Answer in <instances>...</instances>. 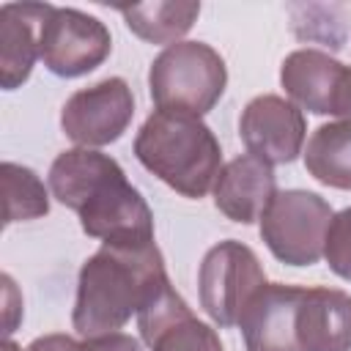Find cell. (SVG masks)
<instances>
[{
    "label": "cell",
    "mask_w": 351,
    "mask_h": 351,
    "mask_svg": "<svg viewBox=\"0 0 351 351\" xmlns=\"http://www.w3.org/2000/svg\"><path fill=\"white\" fill-rule=\"evenodd\" d=\"M52 197L77 211L85 236L112 247L154 244V214L123 167L96 148H69L47 173Z\"/></svg>",
    "instance_id": "6da1fadb"
},
{
    "label": "cell",
    "mask_w": 351,
    "mask_h": 351,
    "mask_svg": "<svg viewBox=\"0 0 351 351\" xmlns=\"http://www.w3.org/2000/svg\"><path fill=\"white\" fill-rule=\"evenodd\" d=\"M236 326L247 351H351V293L266 282Z\"/></svg>",
    "instance_id": "7a4b0ae2"
},
{
    "label": "cell",
    "mask_w": 351,
    "mask_h": 351,
    "mask_svg": "<svg viewBox=\"0 0 351 351\" xmlns=\"http://www.w3.org/2000/svg\"><path fill=\"white\" fill-rule=\"evenodd\" d=\"M167 282L170 277L156 241L148 247L101 244L80 269L71 326L82 337L118 332Z\"/></svg>",
    "instance_id": "3957f363"
},
{
    "label": "cell",
    "mask_w": 351,
    "mask_h": 351,
    "mask_svg": "<svg viewBox=\"0 0 351 351\" xmlns=\"http://www.w3.org/2000/svg\"><path fill=\"white\" fill-rule=\"evenodd\" d=\"M134 156L148 173L189 200H200L214 189L222 170L219 140L197 115L184 112L154 110L134 137Z\"/></svg>",
    "instance_id": "277c9868"
},
{
    "label": "cell",
    "mask_w": 351,
    "mask_h": 351,
    "mask_svg": "<svg viewBox=\"0 0 351 351\" xmlns=\"http://www.w3.org/2000/svg\"><path fill=\"white\" fill-rule=\"evenodd\" d=\"M228 69L222 55L203 41L165 47L148 69V90L156 110L206 115L222 99Z\"/></svg>",
    "instance_id": "5b68a950"
},
{
    "label": "cell",
    "mask_w": 351,
    "mask_h": 351,
    "mask_svg": "<svg viewBox=\"0 0 351 351\" xmlns=\"http://www.w3.org/2000/svg\"><path fill=\"white\" fill-rule=\"evenodd\" d=\"M335 211L307 189L277 192L261 217V239L269 252L288 266H313L324 258V241Z\"/></svg>",
    "instance_id": "8992f818"
},
{
    "label": "cell",
    "mask_w": 351,
    "mask_h": 351,
    "mask_svg": "<svg viewBox=\"0 0 351 351\" xmlns=\"http://www.w3.org/2000/svg\"><path fill=\"white\" fill-rule=\"evenodd\" d=\"M261 285H266V274L258 255L236 239L214 244L200 261V307L217 326H236Z\"/></svg>",
    "instance_id": "52a82bcc"
},
{
    "label": "cell",
    "mask_w": 351,
    "mask_h": 351,
    "mask_svg": "<svg viewBox=\"0 0 351 351\" xmlns=\"http://www.w3.org/2000/svg\"><path fill=\"white\" fill-rule=\"evenodd\" d=\"M134 118V93L123 77H107L74 90L60 110L63 134L77 148L110 145L123 137Z\"/></svg>",
    "instance_id": "ba28073f"
},
{
    "label": "cell",
    "mask_w": 351,
    "mask_h": 351,
    "mask_svg": "<svg viewBox=\"0 0 351 351\" xmlns=\"http://www.w3.org/2000/svg\"><path fill=\"white\" fill-rule=\"evenodd\" d=\"M112 52L107 25L80 8L52 5L41 25V60L55 77H82L99 69Z\"/></svg>",
    "instance_id": "9c48e42d"
},
{
    "label": "cell",
    "mask_w": 351,
    "mask_h": 351,
    "mask_svg": "<svg viewBox=\"0 0 351 351\" xmlns=\"http://www.w3.org/2000/svg\"><path fill=\"white\" fill-rule=\"evenodd\" d=\"M239 137L247 151L266 165H291L304 145V112L282 96L263 93L247 101L239 118Z\"/></svg>",
    "instance_id": "30bf717a"
},
{
    "label": "cell",
    "mask_w": 351,
    "mask_h": 351,
    "mask_svg": "<svg viewBox=\"0 0 351 351\" xmlns=\"http://www.w3.org/2000/svg\"><path fill=\"white\" fill-rule=\"evenodd\" d=\"M277 195V176L271 165L252 154H241L222 165L214 181V206L239 225L261 222L263 211Z\"/></svg>",
    "instance_id": "8fae6325"
},
{
    "label": "cell",
    "mask_w": 351,
    "mask_h": 351,
    "mask_svg": "<svg viewBox=\"0 0 351 351\" xmlns=\"http://www.w3.org/2000/svg\"><path fill=\"white\" fill-rule=\"evenodd\" d=\"M49 3H3L0 5V82L16 90L27 82L36 58H41V25Z\"/></svg>",
    "instance_id": "7c38bea8"
},
{
    "label": "cell",
    "mask_w": 351,
    "mask_h": 351,
    "mask_svg": "<svg viewBox=\"0 0 351 351\" xmlns=\"http://www.w3.org/2000/svg\"><path fill=\"white\" fill-rule=\"evenodd\" d=\"M346 63L321 49H293L280 66V85L296 107L313 115H332Z\"/></svg>",
    "instance_id": "4fadbf2b"
},
{
    "label": "cell",
    "mask_w": 351,
    "mask_h": 351,
    "mask_svg": "<svg viewBox=\"0 0 351 351\" xmlns=\"http://www.w3.org/2000/svg\"><path fill=\"white\" fill-rule=\"evenodd\" d=\"M304 170L324 186L351 189V121L321 123L302 151Z\"/></svg>",
    "instance_id": "5bb4252c"
},
{
    "label": "cell",
    "mask_w": 351,
    "mask_h": 351,
    "mask_svg": "<svg viewBox=\"0 0 351 351\" xmlns=\"http://www.w3.org/2000/svg\"><path fill=\"white\" fill-rule=\"evenodd\" d=\"M123 14L126 27L148 41V44H178L181 36L189 33V27L200 16V3H134V5H118Z\"/></svg>",
    "instance_id": "9a60e30c"
},
{
    "label": "cell",
    "mask_w": 351,
    "mask_h": 351,
    "mask_svg": "<svg viewBox=\"0 0 351 351\" xmlns=\"http://www.w3.org/2000/svg\"><path fill=\"white\" fill-rule=\"evenodd\" d=\"M3 192H5V225L38 219L49 214V195L44 181L25 165L3 162Z\"/></svg>",
    "instance_id": "2e32d148"
},
{
    "label": "cell",
    "mask_w": 351,
    "mask_h": 351,
    "mask_svg": "<svg viewBox=\"0 0 351 351\" xmlns=\"http://www.w3.org/2000/svg\"><path fill=\"white\" fill-rule=\"evenodd\" d=\"M145 346L151 351H225L217 329L197 321L189 307L167 318Z\"/></svg>",
    "instance_id": "e0dca14e"
},
{
    "label": "cell",
    "mask_w": 351,
    "mask_h": 351,
    "mask_svg": "<svg viewBox=\"0 0 351 351\" xmlns=\"http://www.w3.org/2000/svg\"><path fill=\"white\" fill-rule=\"evenodd\" d=\"M25 351H140V343L126 332H110L85 340H74L69 335H44L36 337Z\"/></svg>",
    "instance_id": "ac0fdd59"
},
{
    "label": "cell",
    "mask_w": 351,
    "mask_h": 351,
    "mask_svg": "<svg viewBox=\"0 0 351 351\" xmlns=\"http://www.w3.org/2000/svg\"><path fill=\"white\" fill-rule=\"evenodd\" d=\"M324 258L340 280L351 282V206L332 217L324 241Z\"/></svg>",
    "instance_id": "d6986e66"
},
{
    "label": "cell",
    "mask_w": 351,
    "mask_h": 351,
    "mask_svg": "<svg viewBox=\"0 0 351 351\" xmlns=\"http://www.w3.org/2000/svg\"><path fill=\"white\" fill-rule=\"evenodd\" d=\"M332 115H337L340 121H351V66H346V74H343V80H340Z\"/></svg>",
    "instance_id": "ffe728a7"
},
{
    "label": "cell",
    "mask_w": 351,
    "mask_h": 351,
    "mask_svg": "<svg viewBox=\"0 0 351 351\" xmlns=\"http://www.w3.org/2000/svg\"><path fill=\"white\" fill-rule=\"evenodd\" d=\"M3 282H5V335H11V321H14L11 313H14L16 307H22V304H14V302H11V277H8V274L3 277Z\"/></svg>",
    "instance_id": "44dd1931"
},
{
    "label": "cell",
    "mask_w": 351,
    "mask_h": 351,
    "mask_svg": "<svg viewBox=\"0 0 351 351\" xmlns=\"http://www.w3.org/2000/svg\"><path fill=\"white\" fill-rule=\"evenodd\" d=\"M3 351H22V348H19L14 340H5V343H3Z\"/></svg>",
    "instance_id": "7402d4cb"
}]
</instances>
